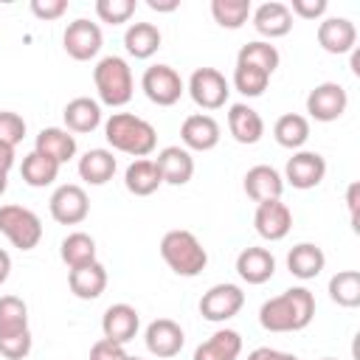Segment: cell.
<instances>
[{
  "label": "cell",
  "instance_id": "29",
  "mask_svg": "<svg viewBox=\"0 0 360 360\" xmlns=\"http://www.w3.org/2000/svg\"><path fill=\"white\" fill-rule=\"evenodd\" d=\"M160 42H163V37H160L158 25H152V22H132V25L124 31V48H127V53L135 56V59H149V56H155L158 48H160Z\"/></svg>",
  "mask_w": 360,
  "mask_h": 360
},
{
  "label": "cell",
  "instance_id": "13",
  "mask_svg": "<svg viewBox=\"0 0 360 360\" xmlns=\"http://www.w3.org/2000/svg\"><path fill=\"white\" fill-rule=\"evenodd\" d=\"M253 225L256 233L267 242H278L290 233L292 228V211L287 208V202L281 200H267V202H256V214H253Z\"/></svg>",
  "mask_w": 360,
  "mask_h": 360
},
{
  "label": "cell",
  "instance_id": "11",
  "mask_svg": "<svg viewBox=\"0 0 360 360\" xmlns=\"http://www.w3.org/2000/svg\"><path fill=\"white\" fill-rule=\"evenodd\" d=\"M48 208H51V217L59 222V225H79L87 219L90 214V200H87V191L76 183H65L59 186L51 200H48Z\"/></svg>",
  "mask_w": 360,
  "mask_h": 360
},
{
  "label": "cell",
  "instance_id": "48",
  "mask_svg": "<svg viewBox=\"0 0 360 360\" xmlns=\"http://www.w3.org/2000/svg\"><path fill=\"white\" fill-rule=\"evenodd\" d=\"M146 6H149L152 11H177L180 0H146Z\"/></svg>",
  "mask_w": 360,
  "mask_h": 360
},
{
  "label": "cell",
  "instance_id": "24",
  "mask_svg": "<svg viewBox=\"0 0 360 360\" xmlns=\"http://www.w3.org/2000/svg\"><path fill=\"white\" fill-rule=\"evenodd\" d=\"M228 129H231V135H233V141L236 143H259L262 141V135H264V121H262V115L253 110V107H248V104H231V110H228Z\"/></svg>",
  "mask_w": 360,
  "mask_h": 360
},
{
  "label": "cell",
  "instance_id": "37",
  "mask_svg": "<svg viewBox=\"0 0 360 360\" xmlns=\"http://www.w3.org/2000/svg\"><path fill=\"white\" fill-rule=\"evenodd\" d=\"M20 329H28V307L17 295H3L0 298V335L20 332Z\"/></svg>",
  "mask_w": 360,
  "mask_h": 360
},
{
  "label": "cell",
  "instance_id": "4",
  "mask_svg": "<svg viewBox=\"0 0 360 360\" xmlns=\"http://www.w3.org/2000/svg\"><path fill=\"white\" fill-rule=\"evenodd\" d=\"M93 82H96L98 101L107 104V107H124L132 98V90H135L132 70H129L127 59L124 56H115V53L96 62Z\"/></svg>",
  "mask_w": 360,
  "mask_h": 360
},
{
  "label": "cell",
  "instance_id": "39",
  "mask_svg": "<svg viewBox=\"0 0 360 360\" xmlns=\"http://www.w3.org/2000/svg\"><path fill=\"white\" fill-rule=\"evenodd\" d=\"M31 346H34V338H31V329H20V332H3L0 335V354L6 360H22L31 354Z\"/></svg>",
  "mask_w": 360,
  "mask_h": 360
},
{
  "label": "cell",
  "instance_id": "49",
  "mask_svg": "<svg viewBox=\"0 0 360 360\" xmlns=\"http://www.w3.org/2000/svg\"><path fill=\"white\" fill-rule=\"evenodd\" d=\"M8 273H11V256H8V253L0 248V284H6Z\"/></svg>",
  "mask_w": 360,
  "mask_h": 360
},
{
  "label": "cell",
  "instance_id": "22",
  "mask_svg": "<svg viewBox=\"0 0 360 360\" xmlns=\"http://www.w3.org/2000/svg\"><path fill=\"white\" fill-rule=\"evenodd\" d=\"M68 287H70V292H73L76 298H82V301L98 298V295L107 290V270H104V264L96 259V262H90V264L73 267V270L68 273Z\"/></svg>",
  "mask_w": 360,
  "mask_h": 360
},
{
  "label": "cell",
  "instance_id": "10",
  "mask_svg": "<svg viewBox=\"0 0 360 360\" xmlns=\"http://www.w3.org/2000/svg\"><path fill=\"white\" fill-rule=\"evenodd\" d=\"M346 107H349V93L338 82H321L307 96V112L321 124L338 121L346 112Z\"/></svg>",
  "mask_w": 360,
  "mask_h": 360
},
{
  "label": "cell",
  "instance_id": "31",
  "mask_svg": "<svg viewBox=\"0 0 360 360\" xmlns=\"http://www.w3.org/2000/svg\"><path fill=\"white\" fill-rule=\"evenodd\" d=\"M273 138L278 146L284 149H301L309 138V121L298 112H284L276 124H273Z\"/></svg>",
  "mask_w": 360,
  "mask_h": 360
},
{
  "label": "cell",
  "instance_id": "26",
  "mask_svg": "<svg viewBox=\"0 0 360 360\" xmlns=\"http://www.w3.org/2000/svg\"><path fill=\"white\" fill-rule=\"evenodd\" d=\"M124 186L135 197H149V194H155L163 186V177H160V172H158V166H155L152 158H138V160H132L127 166Z\"/></svg>",
  "mask_w": 360,
  "mask_h": 360
},
{
  "label": "cell",
  "instance_id": "30",
  "mask_svg": "<svg viewBox=\"0 0 360 360\" xmlns=\"http://www.w3.org/2000/svg\"><path fill=\"white\" fill-rule=\"evenodd\" d=\"M115 158L110 149H90L79 158V177L90 186H104L115 174Z\"/></svg>",
  "mask_w": 360,
  "mask_h": 360
},
{
  "label": "cell",
  "instance_id": "2",
  "mask_svg": "<svg viewBox=\"0 0 360 360\" xmlns=\"http://www.w3.org/2000/svg\"><path fill=\"white\" fill-rule=\"evenodd\" d=\"M104 138H107V143H110L115 152L132 155L135 160L152 155L155 146H158V132H155V127H152L146 118L132 115V112H112V115L104 121Z\"/></svg>",
  "mask_w": 360,
  "mask_h": 360
},
{
  "label": "cell",
  "instance_id": "44",
  "mask_svg": "<svg viewBox=\"0 0 360 360\" xmlns=\"http://www.w3.org/2000/svg\"><path fill=\"white\" fill-rule=\"evenodd\" d=\"M90 360H127V349L121 343H112V340L101 338L90 346Z\"/></svg>",
  "mask_w": 360,
  "mask_h": 360
},
{
  "label": "cell",
  "instance_id": "1",
  "mask_svg": "<svg viewBox=\"0 0 360 360\" xmlns=\"http://www.w3.org/2000/svg\"><path fill=\"white\" fill-rule=\"evenodd\" d=\"M315 315V298L307 287H290L259 309V323L267 332H301Z\"/></svg>",
  "mask_w": 360,
  "mask_h": 360
},
{
  "label": "cell",
  "instance_id": "19",
  "mask_svg": "<svg viewBox=\"0 0 360 360\" xmlns=\"http://www.w3.org/2000/svg\"><path fill=\"white\" fill-rule=\"evenodd\" d=\"M155 166L169 186H186L194 177V158L183 146H163L155 158Z\"/></svg>",
  "mask_w": 360,
  "mask_h": 360
},
{
  "label": "cell",
  "instance_id": "38",
  "mask_svg": "<svg viewBox=\"0 0 360 360\" xmlns=\"http://www.w3.org/2000/svg\"><path fill=\"white\" fill-rule=\"evenodd\" d=\"M267 82H270V76H267L264 70L236 62V68H233V87H236L242 96H248V98L262 96V93L267 90Z\"/></svg>",
  "mask_w": 360,
  "mask_h": 360
},
{
  "label": "cell",
  "instance_id": "18",
  "mask_svg": "<svg viewBox=\"0 0 360 360\" xmlns=\"http://www.w3.org/2000/svg\"><path fill=\"white\" fill-rule=\"evenodd\" d=\"M318 45L326 53H349L357 45V28L349 17H326L318 25Z\"/></svg>",
  "mask_w": 360,
  "mask_h": 360
},
{
  "label": "cell",
  "instance_id": "32",
  "mask_svg": "<svg viewBox=\"0 0 360 360\" xmlns=\"http://www.w3.org/2000/svg\"><path fill=\"white\" fill-rule=\"evenodd\" d=\"M59 256L70 270L82 267V264H90V262H96V239L90 233H84V231H73V233H68L62 239Z\"/></svg>",
  "mask_w": 360,
  "mask_h": 360
},
{
  "label": "cell",
  "instance_id": "45",
  "mask_svg": "<svg viewBox=\"0 0 360 360\" xmlns=\"http://www.w3.org/2000/svg\"><path fill=\"white\" fill-rule=\"evenodd\" d=\"M248 360H298L295 354L290 352H278V349H270V346H259L248 354Z\"/></svg>",
  "mask_w": 360,
  "mask_h": 360
},
{
  "label": "cell",
  "instance_id": "33",
  "mask_svg": "<svg viewBox=\"0 0 360 360\" xmlns=\"http://www.w3.org/2000/svg\"><path fill=\"white\" fill-rule=\"evenodd\" d=\"M236 62H239V65L259 68V70H264L267 76H273V70H276L278 62H281V53H278V48L270 45L267 39H253V42H248V45L239 48Z\"/></svg>",
  "mask_w": 360,
  "mask_h": 360
},
{
  "label": "cell",
  "instance_id": "36",
  "mask_svg": "<svg viewBox=\"0 0 360 360\" xmlns=\"http://www.w3.org/2000/svg\"><path fill=\"white\" fill-rule=\"evenodd\" d=\"M250 11H253L250 0H211V17H214V22L222 25V28H231V31L242 28L248 22Z\"/></svg>",
  "mask_w": 360,
  "mask_h": 360
},
{
  "label": "cell",
  "instance_id": "8",
  "mask_svg": "<svg viewBox=\"0 0 360 360\" xmlns=\"http://www.w3.org/2000/svg\"><path fill=\"white\" fill-rule=\"evenodd\" d=\"M245 307V292L239 284H214L202 292L200 298V315L211 323H222V321H231L239 309Z\"/></svg>",
  "mask_w": 360,
  "mask_h": 360
},
{
  "label": "cell",
  "instance_id": "51",
  "mask_svg": "<svg viewBox=\"0 0 360 360\" xmlns=\"http://www.w3.org/2000/svg\"><path fill=\"white\" fill-rule=\"evenodd\" d=\"M6 188H8V174H3V172H0V197L6 194Z\"/></svg>",
  "mask_w": 360,
  "mask_h": 360
},
{
  "label": "cell",
  "instance_id": "17",
  "mask_svg": "<svg viewBox=\"0 0 360 360\" xmlns=\"http://www.w3.org/2000/svg\"><path fill=\"white\" fill-rule=\"evenodd\" d=\"M250 20H253V28L270 39H278V37H287L292 31V14L287 8V3H278V0H270V3H262L250 11Z\"/></svg>",
  "mask_w": 360,
  "mask_h": 360
},
{
  "label": "cell",
  "instance_id": "9",
  "mask_svg": "<svg viewBox=\"0 0 360 360\" xmlns=\"http://www.w3.org/2000/svg\"><path fill=\"white\" fill-rule=\"evenodd\" d=\"M62 45H65V51H68L70 59L87 62V59L98 56V51L104 45V34H101L98 22H90V20L79 17V20L68 22V28L62 34Z\"/></svg>",
  "mask_w": 360,
  "mask_h": 360
},
{
  "label": "cell",
  "instance_id": "34",
  "mask_svg": "<svg viewBox=\"0 0 360 360\" xmlns=\"http://www.w3.org/2000/svg\"><path fill=\"white\" fill-rule=\"evenodd\" d=\"M20 174H22V180H25L31 188H45V186H51V183L56 180L59 163L51 160V158H45V155H39V152L34 149V152H28V155L22 158Z\"/></svg>",
  "mask_w": 360,
  "mask_h": 360
},
{
  "label": "cell",
  "instance_id": "14",
  "mask_svg": "<svg viewBox=\"0 0 360 360\" xmlns=\"http://www.w3.org/2000/svg\"><path fill=\"white\" fill-rule=\"evenodd\" d=\"M143 340H146L149 354H155L160 360H169V357L180 354V349L186 343V335H183L180 323H174L172 318H158V321H152L146 326Z\"/></svg>",
  "mask_w": 360,
  "mask_h": 360
},
{
  "label": "cell",
  "instance_id": "46",
  "mask_svg": "<svg viewBox=\"0 0 360 360\" xmlns=\"http://www.w3.org/2000/svg\"><path fill=\"white\" fill-rule=\"evenodd\" d=\"M357 202H360V183H349V188H346V208H349V219H352L354 231H357Z\"/></svg>",
  "mask_w": 360,
  "mask_h": 360
},
{
  "label": "cell",
  "instance_id": "27",
  "mask_svg": "<svg viewBox=\"0 0 360 360\" xmlns=\"http://www.w3.org/2000/svg\"><path fill=\"white\" fill-rule=\"evenodd\" d=\"M326 267V256L318 245L312 242H298L292 245V250L287 253V270L301 278V281H309L315 276H321V270Z\"/></svg>",
  "mask_w": 360,
  "mask_h": 360
},
{
  "label": "cell",
  "instance_id": "23",
  "mask_svg": "<svg viewBox=\"0 0 360 360\" xmlns=\"http://www.w3.org/2000/svg\"><path fill=\"white\" fill-rule=\"evenodd\" d=\"M68 132H93L101 124V104L90 96H76L62 110Z\"/></svg>",
  "mask_w": 360,
  "mask_h": 360
},
{
  "label": "cell",
  "instance_id": "5",
  "mask_svg": "<svg viewBox=\"0 0 360 360\" xmlns=\"http://www.w3.org/2000/svg\"><path fill=\"white\" fill-rule=\"evenodd\" d=\"M0 233L20 250H34L42 239V222L31 208L0 205Z\"/></svg>",
  "mask_w": 360,
  "mask_h": 360
},
{
  "label": "cell",
  "instance_id": "42",
  "mask_svg": "<svg viewBox=\"0 0 360 360\" xmlns=\"http://www.w3.org/2000/svg\"><path fill=\"white\" fill-rule=\"evenodd\" d=\"M287 8H290L292 17H301V20H321V17L326 14L329 3H326V0H292Z\"/></svg>",
  "mask_w": 360,
  "mask_h": 360
},
{
  "label": "cell",
  "instance_id": "6",
  "mask_svg": "<svg viewBox=\"0 0 360 360\" xmlns=\"http://www.w3.org/2000/svg\"><path fill=\"white\" fill-rule=\"evenodd\" d=\"M141 90L146 93V98L158 107H172L180 101V96L186 93V84L180 79V73L172 65H152L143 70L141 76Z\"/></svg>",
  "mask_w": 360,
  "mask_h": 360
},
{
  "label": "cell",
  "instance_id": "12",
  "mask_svg": "<svg viewBox=\"0 0 360 360\" xmlns=\"http://www.w3.org/2000/svg\"><path fill=\"white\" fill-rule=\"evenodd\" d=\"M323 177H326V160H323V155L309 152V149H298L284 166V180L301 191L321 186Z\"/></svg>",
  "mask_w": 360,
  "mask_h": 360
},
{
  "label": "cell",
  "instance_id": "52",
  "mask_svg": "<svg viewBox=\"0 0 360 360\" xmlns=\"http://www.w3.org/2000/svg\"><path fill=\"white\" fill-rule=\"evenodd\" d=\"M127 360H143V357H135V354H127Z\"/></svg>",
  "mask_w": 360,
  "mask_h": 360
},
{
  "label": "cell",
  "instance_id": "15",
  "mask_svg": "<svg viewBox=\"0 0 360 360\" xmlns=\"http://www.w3.org/2000/svg\"><path fill=\"white\" fill-rule=\"evenodd\" d=\"M138 326H141V315L129 304H112L101 315V332H104V338L112 340V343H121V346H127L138 335Z\"/></svg>",
  "mask_w": 360,
  "mask_h": 360
},
{
  "label": "cell",
  "instance_id": "47",
  "mask_svg": "<svg viewBox=\"0 0 360 360\" xmlns=\"http://www.w3.org/2000/svg\"><path fill=\"white\" fill-rule=\"evenodd\" d=\"M14 166V146L8 143H0V172L8 174V169Z\"/></svg>",
  "mask_w": 360,
  "mask_h": 360
},
{
  "label": "cell",
  "instance_id": "35",
  "mask_svg": "<svg viewBox=\"0 0 360 360\" xmlns=\"http://www.w3.org/2000/svg\"><path fill=\"white\" fill-rule=\"evenodd\" d=\"M329 298L338 307L354 309L360 307V273L357 270H340L329 278Z\"/></svg>",
  "mask_w": 360,
  "mask_h": 360
},
{
  "label": "cell",
  "instance_id": "43",
  "mask_svg": "<svg viewBox=\"0 0 360 360\" xmlns=\"http://www.w3.org/2000/svg\"><path fill=\"white\" fill-rule=\"evenodd\" d=\"M68 11V0H31V14L37 20H59Z\"/></svg>",
  "mask_w": 360,
  "mask_h": 360
},
{
  "label": "cell",
  "instance_id": "53",
  "mask_svg": "<svg viewBox=\"0 0 360 360\" xmlns=\"http://www.w3.org/2000/svg\"><path fill=\"white\" fill-rule=\"evenodd\" d=\"M323 360H338V357H323Z\"/></svg>",
  "mask_w": 360,
  "mask_h": 360
},
{
  "label": "cell",
  "instance_id": "3",
  "mask_svg": "<svg viewBox=\"0 0 360 360\" xmlns=\"http://www.w3.org/2000/svg\"><path fill=\"white\" fill-rule=\"evenodd\" d=\"M160 256H163V262L169 264L172 273L186 276V278L200 276L205 270V264H208V253L200 245V239L191 231H183V228H174V231L163 233Z\"/></svg>",
  "mask_w": 360,
  "mask_h": 360
},
{
  "label": "cell",
  "instance_id": "25",
  "mask_svg": "<svg viewBox=\"0 0 360 360\" xmlns=\"http://www.w3.org/2000/svg\"><path fill=\"white\" fill-rule=\"evenodd\" d=\"M34 149L62 166L76 155V135L62 129V127H45V129H39Z\"/></svg>",
  "mask_w": 360,
  "mask_h": 360
},
{
  "label": "cell",
  "instance_id": "20",
  "mask_svg": "<svg viewBox=\"0 0 360 360\" xmlns=\"http://www.w3.org/2000/svg\"><path fill=\"white\" fill-rule=\"evenodd\" d=\"M245 194L253 200V202H267V200H281V191H284V177L267 166V163H259V166H250L248 174H245Z\"/></svg>",
  "mask_w": 360,
  "mask_h": 360
},
{
  "label": "cell",
  "instance_id": "40",
  "mask_svg": "<svg viewBox=\"0 0 360 360\" xmlns=\"http://www.w3.org/2000/svg\"><path fill=\"white\" fill-rule=\"evenodd\" d=\"M96 14L101 22L121 25L135 14V0H96Z\"/></svg>",
  "mask_w": 360,
  "mask_h": 360
},
{
  "label": "cell",
  "instance_id": "7",
  "mask_svg": "<svg viewBox=\"0 0 360 360\" xmlns=\"http://www.w3.org/2000/svg\"><path fill=\"white\" fill-rule=\"evenodd\" d=\"M186 90H188L191 101L202 110H219V107H225V101L231 96V84L217 68H197L191 73Z\"/></svg>",
  "mask_w": 360,
  "mask_h": 360
},
{
  "label": "cell",
  "instance_id": "41",
  "mask_svg": "<svg viewBox=\"0 0 360 360\" xmlns=\"http://www.w3.org/2000/svg\"><path fill=\"white\" fill-rule=\"evenodd\" d=\"M25 138V121L22 115L11 112V110H0V143L17 146Z\"/></svg>",
  "mask_w": 360,
  "mask_h": 360
},
{
  "label": "cell",
  "instance_id": "21",
  "mask_svg": "<svg viewBox=\"0 0 360 360\" xmlns=\"http://www.w3.org/2000/svg\"><path fill=\"white\" fill-rule=\"evenodd\" d=\"M236 273L248 284H264L276 273V256L267 248H245L236 256Z\"/></svg>",
  "mask_w": 360,
  "mask_h": 360
},
{
  "label": "cell",
  "instance_id": "50",
  "mask_svg": "<svg viewBox=\"0 0 360 360\" xmlns=\"http://www.w3.org/2000/svg\"><path fill=\"white\" fill-rule=\"evenodd\" d=\"M349 53H352V73L360 76V51H357V45H354Z\"/></svg>",
  "mask_w": 360,
  "mask_h": 360
},
{
  "label": "cell",
  "instance_id": "28",
  "mask_svg": "<svg viewBox=\"0 0 360 360\" xmlns=\"http://www.w3.org/2000/svg\"><path fill=\"white\" fill-rule=\"evenodd\" d=\"M242 352V338L236 329H217L208 340L194 349V360H236Z\"/></svg>",
  "mask_w": 360,
  "mask_h": 360
},
{
  "label": "cell",
  "instance_id": "16",
  "mask_svg": "<svg viewBox=\"0 0 360 360\" xmlns=\"http://www.w3.org/2000/svg\"><path fill=\"white\" fill-rule=\"evenodd\" d=\"M180 141L188 152H211L219 143V124L205 112H194L183 121Z\"/></svg>",
  "mask_w": 360,
  "mask_h": 360
}]
</instances>
